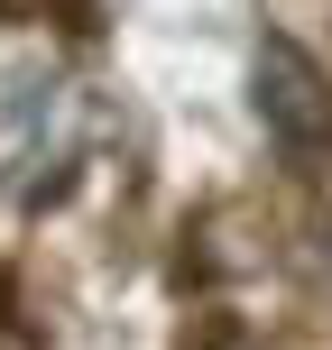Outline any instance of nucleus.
Masks as SVG:
<instances>
[{
    "label": "nucleus",
    "instance_id": "f257e3e1",
    "mask_svg": "<svg viewBox=\"0 0 332 350\" xmlns=\"http://www.w3.org/2000/svg\"><path fill=\"white\" fill-rule=\"evenodd\" d=\"M259 120H268V139H286L296 157H323L332 148V92H323L314 55H305L296 37H268L259 46Z\"/></svg>",
    "mask_w": 332,
    "mask_h": 350
}]
</instances>
